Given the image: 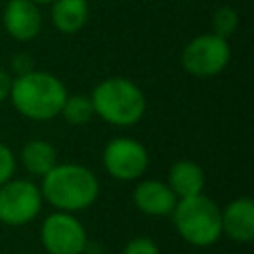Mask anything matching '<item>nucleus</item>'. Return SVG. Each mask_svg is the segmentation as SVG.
I'll return each instance as SVG.
<instances>
[{"mask_svg": "<svg viewBox=\"0 0 254 254\" xmlns=\"http://www.w3.org/2000/svg\"><path fill=\"white\" fill-rule=\"evenodd\" d=\"M89 18L87 0H54L52 2V24L64 34L79 32Z\"/></svg>", "mask_w": 254, "mask_h": 254, "instance_id": "ddd939ff", "label": "nucleus"}, {"mask_svg": "<svg viewBox=\"0 0 254 254\" xmlns=\"http://www.w3.org/2000/svg\"><path fill=\"white\" fill-rule=\"evenodd\" d=\"M230 62V46L226 38L216 34H200L192 38L183 54L181 64L185 71L194 77H212L218 75Z\"/></svg>", "mask_w": 254, "mask_h": 254, "instance_id": "39448f33", "label": "nucleus"}, {"mask_svg": "<svg viewBox=\"0 0 254 254\" xmlns=\"http://www.w3.org/2000/svg\"><path fill=\"white\" fill-rule=\"evenodd\" d=\"M34 4H48V2H54V0H32Z\"/></svg>", "mask_w": 254, "mask_h": 254, "instance_id": "412c9836", "label": "nucleus"}, {"mask_svg": "<svg viewBox=\"0 0 254 254\" xmlns=\"http://www.w3.org/2000/svg\"><path fill=\"white\" fill-rule=\"evenodd\" d=\"M222 234L234 242L248 244L254 240V202L248 196H238L230 200L224 210H220Z\"/></svg>", "mask_w": 254, "mask_h": 254, "instance_id": "9d476101", "label": "nucleus"}, {"mask_svg": "<svg viewBox=\"0 0 254 254\" xmlns=\"http://www.w3.org/2000/svg\"><path fill=\"white\" fill-rule=\"evenodd\" d=\"M121 254H161V252H159V246L153 238L137 236V238H133L125 244Z\"/></svg>", "mask_w": 254, "mask_h": 254, "instance_id": "f3484780", "label": "nucleus"}, {"mask_svg": "<svg viewBox=\"0 0 254 254\" xmlns=\"http://www.w3.org/2000/svg\"><path fill=\"white\" fill-rule=\"evenodd\" d=\"M10 83H12V79L8 77V73L0 69V103L10 95Z\"/></svg>", "mask_w": 254, "mask_h": 254, "instance_id": "aec40b11", "label": "nucleus"}, {"mask_svg": "<svg viewBox=\"0 0 254 254\" xmlns=\"http://www.w3.org/2000/svg\"><path fill=\"white\" fill-rule=\"evenodd\" d=\"M171 214L181 238L192 246L206 248L222 236L220 208L202 192L187 198H177Z\"/></svg>", "mask_w": 254, "mask_h": 254, "instance_id": "20e7f679", "label": "nucleus"}, {"mask_svg": "<svg viewBox=\"0 0 254 254\" xmlns=\"http://www.w3.org/2000/svg\"><path fill=\"white\" fill-rule=\"evenodd\" d=\"M149 165L147 149L129 137L111 139L103 149V167L117 181H137Z\"/></svg>", "mask_w": 254, "mask_h": 254, "instance_id": "6e6552de", "label": "nucleus"}, {"mask_svg": "<svg viewBox=\"0 0 254 254\" xmlns=\"http://www.w3.org/2000/svg\"><path fill=\"white\" fill-rule=\"evenodd\" d=\"M12 65H14V69H16V73H18V75H20V73H26V71H32V69H34V65H32L30 58H26L24 54L16 56V58H14V62H12Z\"/></svg>", "mask_w": 254, "mask_h": 254, "instance_id": "6ab92c4d", "label": "nucleus"}, {"mask_svg": "<svg viewBox=\"0 0 254 254\" xmlns=\"http://www.w3.org/2000/svg\"><path fill=\"white\" fill-rule=\"evenodd\" d=\"M40 240L48 254H81L87 248L83 224L64 210L48 214L40 228Z\"/></svg>", "mask_w": 254, "mask_h": 254, "instance_id": "0eeeda50", "label": "nucleus"}, {"mask_svg": "<svg viewBox=\"0 0 254 254\" xmlns=\"http://www.w3.org/2000/svg\"><path fill=\"white\" fill-rule=\"evenodd\" d=\"M12 105L18 113L34 121H48L60 115L67 97L65 85L60 77L48 71H26L16 75L10 83Z\"/></svg>", "mask_w": 254, "mask_h": 254, "instance_id": "f03ea898", "label": "nucleus"}, {"mask_svg": "<svg viewBox=\"0 0 254 254\" xmlns=\"http://www.w3.org/2000/svg\"><path fill=\"white\" fill-rule=\"evenodd\" d=\"M42 198L64 212H77L91 206L99 194V183L93 171L75 163H56L40 187Z\"/></svg>", "mask_w": 254, "mask_h": 254, "instance_id": "f257e3e1", "label": "nucleus"}, {"mask_svg": "<svg viewBox=\"0 0 254 254\" xmlns=\"http://www.w3.org/2000/svg\"><path fill=\"white\" fill-rule=\"evenodd\" d=\"M22 165L28 173L36 177H44L56 163H58V151L52 143L42 139H32L22 147Z\"/></svg>", "mask_w": 254, "mask_h": 254, "instance_id": "4468645a", "label": "nucleus"}, {"mask_svg": "<svg viewBox=\"0 0 254 254\" xmlns=\"http://www.w3.org/2000/svg\"><path fill=\"white\" fill-rule=\"evenodd\" d=\"M42 192L32 181L10 179L0 185V222L22 226L34 220L42 210Z\"/></svg>", "mask_w": 254, "mask_h": 254, "instance_id": "423d86ee", "label": "nucleus"}, {"mask_svg": "<svg viewBox=\"0 0 254 254\" xmlns=\"http://www.w3.org/2000/svg\"><path fill=\"white\" fill-rule=\"evenodd\" d=\"M238 28V14L230 6H222L212 16V34L220 38H228Z\"/></svg>", "mask_w": 254, "mask_h": 254, "instance_id": "dca6fc26", "label": "nucleus"}, {"mask_svg": "<svg viewBox=\"0 0 254 254\" xmlns=\"http://www.w3.org/2000/svg\"><path fill=\"white\" fill-rule=\"evenodd\" d=\"M2 22L6 32L18 42L34 40L42 30V14L32 0H10L4 8Z\"/></svg>", "mask_w": 254, "mask_h": 254, "instance_id": "1a4fd4ad", "label": "nucleus"}, {"mask_svg": "<svg viewBox=\"0 0 254 254\" xmlns=\"http://www.w3.org/2000/svg\"><path fill=\"white\" fill-rule=\"evenodd\" d=\"M95 115L117 127H131L143 119L145 95L127 77H109L97 83L89 95Z\"/></svg>", "mask_w": 254, "mask_h": 254, "instance_id": "7ed1b4c3", "label": "nucleus"}, {"mask_svg": "<svg viewBox=\"0 0 254 254\" xmlns=\"http://www.w3.org/2000/svg\"><path fill=\"white\" fill-rule=\"evenodd\" d=\"M167 185L171 187L177 198L200 194L204 189V171L194 161H177L169 171Z\"/></svg>", "mask_w": 254, "mask_h": 254, "instance_id": "f8f14e48", "label": "nucleus"}, {"mask_svg": "<svg viewBox=\"0 0 254 254\" xmlns=\"http://www.w3.org/2000/svg\"><path fill=\"white\" fill-rule=\"evenodd\" d=\"M135 206L149 216H167L177 204V196L167 183L147 179L141 181L133 190Z\"/></svg>", "mask_w": 254, "mask_h": 254, "instance_id": "9b49d317", "label": "nucleus"}, {"mask_svg": "<svg viewBox=\"0 0 254 254\" xmlns=\"http://www.w3.org/2000/svg\"><path fill=\"white\" fill-rule=\"evenodd\" d=\"M14 169H16V159H14L12 149L8 145L0 143V185H4L6 181L12 179Z\"/></svg>", "mask_w": 254, "mask_h": 254, "instance_id": "a211bd4d", "label": "nucleus"}, {"mask_svg": "<svg viewBox=\"0 0 254 254\" xmlns=\"http://www.w3.org/2000/svg\"><path fill=\"white\" fill-rule=\"evenodd\" d=\"M60 115H64V119L69 125H85L91 121V117L95 115L91 99L87 95H67Z\"/></svg>", "mask_w": 254, "mask_h": 254, "instance_id": "2eb2a0df", "label": "nucleus"}]
</instances>
